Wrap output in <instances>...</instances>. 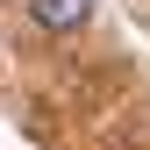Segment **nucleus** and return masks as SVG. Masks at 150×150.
<instances>
[{
    "instance_id": "f257e3e1",
    "label": "nucleus",
    "mask_w": 150,
    "mask_h": 150,
    "mask_svg": "<svg viewBox=\"0 0 150 150\" xmlns=\"http://www.w3.org/2000/svg\"><path fill=\"white\" fill-rule=\"evenodd\" d=\"M29 14H36V22H43V29H79L86 22V14H93V0H29Z\"/></svg>"
}]
</instances>
